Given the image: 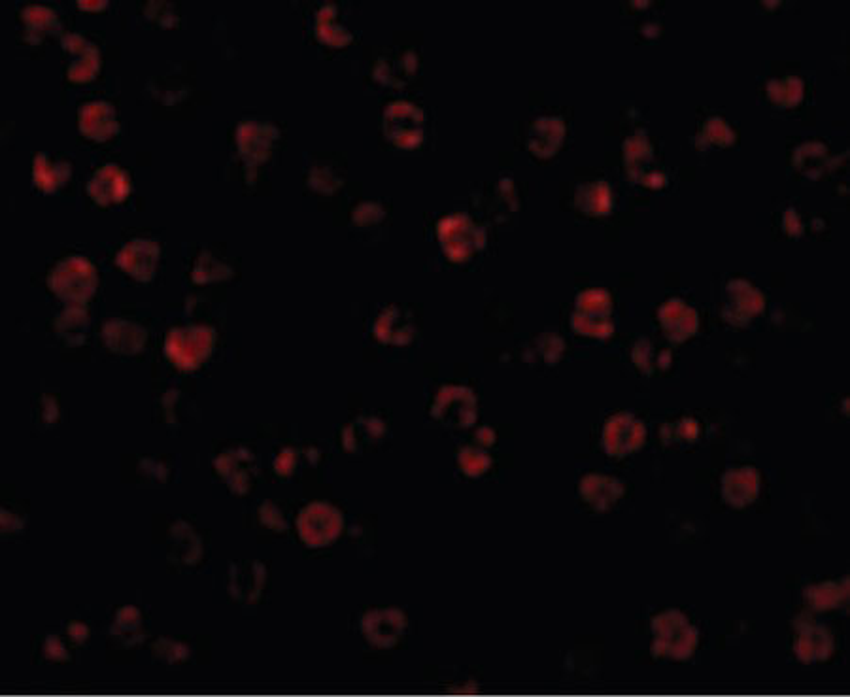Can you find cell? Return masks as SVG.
<instances>
[{"label": "cell", "mask_w": 850, "mask_h": 697, "mask_svg": "<svg viewBox=\"0 0 850 697\" xmlns=\"http://www.w3.org/2000/svg\"><path fill=\"white\" fill-rule=\"evenodd\" d=\"M97 284V269L85 255L63 257L48 276L51 291L68 305H84L95 295Z\"/></svg>", "instance_id": "6da1fadb"}, {"label": "cell", "mask_w": 850, "mask_h": 697, "mask_svg": "<svg viewBox=\"0 0 850 697\" xmlns=\"http://www.w3.org/2000/svg\"><path fill=\"white\" fill-rule=\"evenodd\" d=\"M102 340L110 352L119 356H133L144 348L148 331L133 320L112 318L102 325Z\"/></svg>", "instance_id": "5bb4252c"}, {"label": "cell", "mask_w": 850, "mask_h": 697, "mask_svg": "<svg viewBox=\"0 0 850 697\" xmlns=\"http://www.w3.org/2000/svg\"><path fill=\"white\" fill-rule=\"evenodd\" d=\"M146 16L153 19V21H157V23H161L163 27H172L174 23H176V14H174V8H172V4L169 2H163V0H157V2H150L148 6H146Z\"/></svg>", "instance_id": "e575fe53"}, {"label": "cell", "mask_w": 850, "mask_h": 697, "mask_svg": "<svg viewBox=\"0 0 850 697\" xmlns=\"http://www.w3.org/2000/svg\"><path fill=\"white\" fill-rule=\"evenodd\" d=\"M65 635H67L72 643L84 645L87 637H89V628L85 626L84 622H70L67 628H65Z\"/></svg>", "instance_id": "74e56055"}, {"label": "cell", "mask_w": 850, "mask_h": 697, "mask_svg": "<svg viewBox=\"0 0 850 697\" xmlns=\"http://www.w3.org/2000/svg\"><path fill=\"white\" fill-rule=\"evenodd\" d=\"M459 465L465 475L478 476L490 469L492 459L486 452H480L475 448H465L459 452Z\"/></svg>", "instance_id": "1f68e13d"}, {"label": "cell", "mask_w": 850, "mask_h": 697, "mask_svg": "<svg viewBox=\"0 0 850 697\" xmlns=\"http://www.w3.org/2000/svg\"><path fill=\"white\" fill-rule=\"evenodd\" d=\"M580 495L584 501L597 510H605L612 507L622 495H624V484L612 476L588 475L580 482Z\"/></svg>", "instance_id": "cb8c5ba5"}, {"label": "cell", "mask_w": 850, "mask_h": 697, "mask_svg": "<svg viewBox=\"0 0 850 697\" xmlns=\"http://www.w3.org/2000/svg\"><path fill=\"white\" fill-rule=\"evenodd\" d=\"M654 652L671 658H688L697 645V629L680 611L662 612L652 622Z\"/></svg>", "instance_id": "3957f363"}, {"label": "cell", "mask_w": 850, "mask_h": 697, "mask_svg": "<svg viewBox=\"0 0 850 697\" xmlns=\"http://www.w3.org/2000/svg\"><path fill=\"white\" fill-rule=\"evenodd\" d=\"M259 516H261V522L269 529H274V531H286L288 529V518H286L284 510L280 509V505L274 503V501H265L259 509Z\"/></svg>", "instance_id": "d6a6232c"}, {"label": "cell", "mask_w": 850, "mask_h": 697, "mask_svg": "<svg viewBox=\"0 0 850 697\" xmlns=\"http://www.w3.org/2000/svg\"><path fill=\"white\" fill-rule=\"evenodd\" d=\"M72 176V165L65 157H57L53 153L40 152L33 159L34 186L44 193H55L57 189L67 186Z\"/></svg>", "instance_id": "ffe728a7"}, {"label": "cell", "mask_w": 850, "mask_h": 697, "mask_svg": "<svg viewBox=\"0 0 850 697\" xmlns=\"http://www.w3.org/2000/svg\"><path fill=\"white\" fill-rule=\"evenodd\" d=\"M847 597V580L824 582L807 590V599L815 609H832Z\"/></svg>", "instance_id": "f546056e"}, {"label": "cell", "mask_w": 850, "mask_h": 697, "mask_svg": "<svg viewBox=\"0 0 850 697\" xmlns=\"http://www.w3.org/2000/svg\"><path fill=\"white\" fill-rule=\"evenodd\" d=\"M407 629V614L395 607L371 609L361 618V633L371 645L391 648L397 645Z\"/></svg>", "instance_id": "8992f818"}, {"label": "cell", "mask_w": 850, "mask_h": 697, "mask_svg": "<svg viewBox=\"0 0 850 697\" xmlns=\"http://www.w3.org/2000/svg\"><path fill=\"white\" fill-rule=\"evenodd\" d=\"M722 492L731 505H748L760 493V475L752 467L731 469L722 478Z\"/></svg>", "instance_id": "603a6c76"}, {"label": "cell", "mask_w": 850, "mask_h": 697, "mask_svg": "<svg viewBox=\"0 0 850 697\" xmlns=\"http://www.w3.org/2000/svg\"><path fill=\"white\" fill-rule=\"evenodd\" d=\"M796 652L803 662L824 660L832 652L833 641L830 631L816 624L815 620L803 616L796 624Z\"/></svg>", "instance_id": "ac0fdd59"}, {"label": "cell", "mask_w": 850, "mask_h": 697, "mask_svg": "<svg viewBox=\"0 0 850 697\" xmlns=\"http://www.w3.org/2000/svg\"><path fill=\"white\" fill-rule=\"evenodd\" d=\"M110 635L114 641L125 648L138 645L144 641V622L142 612L135 605L119 607L110 624Z\"/></svg>", "instance_id": "484cf974"}, {"label": "cell", "mask_w": 850, "mask_h": 697, "mask_svg": "<svg viewBox=\"0 0 850 697\" xmlns=\"http://www.w3.org/2000/svg\"><path fill=\"white\" fill-rule=\"evenodd\" d=\"M21 21H23V33L29 44H42L48 36L63 33L61 19L50 6L31 4L23 8Z\"/></svg>", "instance_id": "44dd1931"}, {"label": "cell", "mask_w": 850, "mask_h": 697, "mask_svg": "<svg viewBox=\"0 0 850 697\" xmlns=\"http://www.w3.org/2000/svg\"><path fill=\"white\" fill-rule=\"evenodd\" d=\"M276 136L278 131L269 123L242 121L237 129L238 152L250 165L261 163L271 152Z\"/></svg>", "instance_id": "9a60e30c"}, {"label": "cell", "mask_w": 850, "mask_h": 697, "mask_svg": "<svg viewBox=\"0 0 850 697\" xmlns=\"http://www.w3.org/2000/svg\"><path fill=\"white\" fill-rule=\"evenodd\" d=\"M78 6L82 10H102V8L108 6V2L106 0H95V2H91V0H80Z\"/></svg>", "instance_id": "ab89813d"}, {"label": "cell", "mask_w": 850, "mask_h": 697, "mask_svg": "<svg viewBox=\"0 0 850 697\" xmlns=\"http://www.w3.org/2000/svg\"><path fill=\"white\" fill-rule=\"evenodd\" d=\"M44 654L53 662H67L70 652L67 643L63 641V635H48L44 641Z\"/></svg>", "instance_id": "d590c367"}, {"label": "cell", "mask_w": 850, "mask_h": 697, "mask_svg": "<svg viewBox=\"0 0 850 697\" xmlns=\"http://www.w3.org/2000/svg\"><path fill=\"white\" fill-rule=\"evenodd\" d=\"M216 344V331L206 325L174 327L165 337V356L182 369L191 371L203 365Z\"/></svg>", "instance_id": "7a4b0ae2"}, {"label": "cell", "mask_w": 850, "mask_h": 697, "mask_svg": "<svg viewBox=\"0 0 850 697\" xmlns=\"http://www.w3.org/2000/svg\"><path fill=\"white\" fill-rule=\"evenodd\" d=\"M40 414H42V422L44 424H53L55 420H57V416H59V405H57V401L53 399V397H48V395H44L42 399H40Z\"/></svg>", "instance_id": "8d00e7d4"}, {"label": "cell", "mask_w": 850, "mask_h": 697, "mask_svg": "<svg viewBox=\"0 0 850 697\" xmlns=\"http://www.w3.org/2000/svg\"><path fill=\"white\" fill-rule=\"evenodd\" d=\"M89 312L82 305H68L55 316L53 331L67 346L84 344L89 333Z\"/></svg>", "instance_id": "d4e9b609"}, {"label": "cell", "mask_w": 850, "mask_h": 697, "mask_svg": "<svg viewBox=\"0 0 850 697\" xmlns=\"http://www.w3.org/2000/svg\"><path fill=\"white\" fill-rule=\"evenodd\" d=\"M142 476H146L153 484H165L169 478V467L157 458H144L138 465Z\"/></svg>", "instance_id": "836d02e7"}, {"label": "cell", "mask_w": 850, "mask_h": 697, "mask_svg": "<svg viewBox=\"0 0 850 697\" xmlns=\"http://www.w3.org/2000/svg\"><path fill=\"white\" fill-rule=\"evenodd\" d=\"M0 524L4 533H19L23 529V520L17 518V514L8 509H2L0 512Z\"/></svg>", "instance_id": "f35d334b"}, {"label": "cell", "mask_w": 850, "mask_h": 697, "mask_svg": "<svg viewBox=\"0 0 850 697\" xmlns=\"http://www.w3.org/2000/svg\"><path fill=\"white\" fill-rule=\"evenodd\" d=\"M227 276H231V269L210 252L199 255L191 271V278L195 284H208V282L223 280Z\"/></svg>", "instance_id": "f1b7e54d"}, {"label": "cell", "mask_w": 850, "mask_h": 697, "mask_svg": "<svg viewBox=\"0 0 850 697\" xmlns=\"http://www.w3.org/2000/svg\"><path fill=\"white\" fill-rule=\"evenodd\" d=\"M78 127L82 135L95 142L110 140L119 133L118 112L108 101L85 102L78 114Z\"/></svg>", "instance_id": "8fae6325"}, {"label": "cell", "mask_w": 850, "mask_h": 697, "mask_svg": "<svg viewBox=\"0 0 850 697\" xmlns=\"http://www.w3.org/2000/svg\"><path fill=\"white\" fill-rule=\"evenodd\" d=\"M335 17H337V10L333 6L322 8V12L318 14V21H316L318 36L322 38L323 42H327L331 46H344L352 40V34L348 33L342 25H339Z\"/></svg>", "instance_id": "83f0119b"}, {"label": "cell", "mask_w": 850, "mask_h": 697, "mask_svg": "<svg viewBox=\"0 0 850 697\" xmlns=\"http://www.w3.org/2000/svg\"><path fill=\"white\" fill-rule=\"evenodd\" d=\"M267 569L259 561H237L229 569L227 588L238 603H254L265 588Z\"/></svg>", "instance_id": "7c38bea8"}, {"label": "cell", "mask_w": 850, "mask_h": 697, "mask_svg": "<svg viewBox=\"0 0 850 697\" xmlns=\"http://www.w3.org/2000/svg\"><path fill=\"white\" fill-rule=\"evenodd\" d=\"M433 416L444 424L465 427L475 418L473 393L461 390V388L442 390L437 401H435V405H433Z\"/></svg>", "instance_id": "2e32d148"}, {"label": "cell", "mask_w": 850, "mask_h": 697, "mask_svg": "<svg viewBox=\"0 0 850 697\" xmlns=\"http://www.w3.org/2000/svg\"><path fill=\"white\" fill-rule=\"evenodd\" d=\"M320 459V452L312 446L308 448H284L276 459H274V471L276 475L293 476L297 475L303 467H312L316 465Z\"/></svg>", "instance_id": "4316f807"}, {"label": "cell", "mask_w": 850, "mask_h": 697, "mask_svg": "<svg viewBox=\"0 0 850 697\" xmlns=\"http://www.w3.org/2000/svg\"><path fill=\"white\" fill-rule=\"evenodd\" d=\"M422 112L410 102H391L384 112L382 127L390 142L412 148L422 138Z\"/></svg>", "instance_id": "52a82bcc"}, {"label": "cell", "mask_w": 850, "mask_h": 697, "mask_svg": "<svg viewBox=\"0 0 850 697\" xmlns=\"http://www.w3.org/2000/svg\"><path fill=\"white\" fill-rule=\"evenodd\" d=\"M643 439H645L643 424L633 420L629 414L616 416L605 425L603 444L612 456H626L629 452L637 450L643 444Z\"/></svg>", "instance_id": "e0dca14e"}, {"label": "cell", "mask_w": 850, "mask_h": 697, "mask_svg": "<svg viewBox=\"0 0 850 697\" xmlns=\"http://www.w3.org/2000/svg\"><path fill=\"white\" fill-rule=\"evenodd\" d=\"M153 658L159 663L165 665H178V663L186 662L189 658V648L184 643L169 639V637H159L152 645Z\"/></svg>", "instance_id": "4dcf8cb0"}, {"label": "cell", "mask_w": 850, "mask_h": 697, "mask_svg": "<svg viewBox=\"0 0 850 697\" xmlns=\"http://www.w3.org/2000/svg\"><path fill=\"white\" fill-rule=\"evenodd\" d=\"M386 433L388 427L384 420L373 414H363L342 429V446L350 454H367L386 439Z\"/></svg>", "instance_id": "4fadbf2b"}, {"label": "cell", "mask_w": 850, "mask_h": 697, "mask_svg": "<svg viewBox=\"0 0 850 697\" xmlns=\"http://www.w3.org/2000/svg\"><path fill=\"white\" fill-rule=\"evenodd\" d=\"M169 560L176 565H195L203 556V539L187 520H176L169 531Z\"/></svg>", "instance_id": "d6986e66"}, {"label": "cell", "mask_w": 850, "mask_h": 697, "mask_svg": "<svg viewBox=\"0 0 850 697\" xmlns=\"http://www.w3.org/2000/svg\"><path fill=\"white\" fill-rule=\"evenodd\" d=\"M214 469L221 480L235 493H246L257 475V459L248 448H229L214 459Z\"/></svg>", "instance_id": "9c48e42d"}, {"label": "cell", "mask_w": 850, "mask_h": 697, "mask_svg": "<svg viewBox=\"0 0 850 697\" xmlns=\"http://www.w3.org/2000/svg\"><path fill=\"white\" fill-rule=\"evenodd\" d=\"M342 526V512L325 501H314L306 505L297 516L299 537L310 548H322L333 543L339 537Z\"/></svg>", "instance_id": "277c9868"}, {"label": "cell", "mask_w": 850, "mask_h": 697, "mask_svg": "<svg viewBox=\"0 0 850 697\" xmlns=\"http://www.w3.org/2000/svg\"><path fill=\"white\" fill-rule=\"evenodd\" d=\"M161 257V248L152 238H131L116 254V263L121 271L127 272L138 282H150Z\"/></svg>", "instance_id": "5b68a950"}, {"label": "cell", "mask_w": 850, "mask_h": 697, "mask_svg": "<svg viewBox=\"0 0 850 697\" xmlns=\"http://www.w3.org/2000/svg\"><path fill=\"white\" fill-rule=\"evenodd\" d=\"M374 335L386 344H407L414 337V323L405 308L391 305L378 314Z\"/></svg>", "instance_id": "7402d4cb"}, {"label": "cell", "mask_w": 850, "mask_h": 697, "mask_svg": "<svg viewBox=\"0 0 850 697\" xmlns=\"http://www.w3.org/2000/svg\"><path fill=\"white\" fill-rule=\"evenodd\" d=\"M61 44L70 55L67 76L74 84L91 82L101 68V51L82 33H67L61 36Z\"/></svg>", "instance_id": "ba28073f"}, {"label": "cell", "mask_w": 850, "mask_h": 697, "mask_svg": "<svg viewBox=\"0 0 850 697\" xmlns=\"http://www.w3.org/2000/svg\"><path fill=\"white\" fill-rule=\"evenodd\" d=\"M131 193V178L127 170L116 163H106L87 180V195L101 206L121 203Z\"/></svg>", "instance_id": "30bf717a"}]
</instances>
